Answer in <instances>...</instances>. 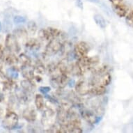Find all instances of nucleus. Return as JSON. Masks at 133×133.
Segmentation results:
<instances>
[{"label":"nucleus","mask_w":133,"mask_h":133,"mask_svg":"<svg viewBox=\"0 0 133 133\" xmlns=\"http://www.w3.org/2000/svg\"><path fill=\"white\" fill-rule=\"evenodd\" d=\"M6 73L9 78L11 79H17L18 77V76H19V73H18V70L15 67H11V68H9L7 70Z\"/></svg>","instance_id":"obj_15"},{"label":"nucleus","mask_w":133,"mask_h":133,"mask_svg":"<svg viewBox=\"0 0 133 133\" xmlns=\"http://www.w3.org/2000/svg\"><path fill=\"white\" fill-rule=\"evenodd\" d=\"M36 70L40 74H43L45 72V67L42 63H38L36 66Z\"/></svg>","instance_id":"obj_20"},{"label":"nucleus","mask_w":133,"mask_h":133,"mask_svg":"<svg viewBox=\"0 0 133 133\" xmlns=\"http://www.w3.org/2000/svg\"><path fill=\"white\" fill-rule=\"evenodd\" d=\"M106 93V88L104 86L93 85L90 89L89 94L93 96H102Z\"/></svg>","instance_id":"obj_10"},{"label":"nucleus","mask_w":133,"mask_h":133,"mask_svg":"<svg viewBox=\"0 0 133 133\" xmlns=\"http://www.w3.org/2000/svg\"><path fill=\"white\" fill-rule=\"evenodd\" d=\"M19 118L17 114L13 111H9L2 121V126L6 130H14L18 124Z\"/></svg>","instance_id":"obj_1"},{"label":"nucleus","mask_w":133,"mask_h":133,"mask_svg":"<svg viewBox=\"0 0 133 133\" xmlns=\"http://www.w3.org/2000/svg\"><path fill=\"white\" fill-rule=\"evenodd\" d=\"M61 48H62V45L61 42L59 41V40L57 38H54L50 41L49 43L46 47V53H48V55H55L57 52H59V51H61Z\"/></svg>","instance_id":"obj_4"},{"label":"nucleus","mask_w":133,"mask_h":133,"mask_svg":"<svg viewBox=\"0 0 133 133\" xmlns=\"http://www.w3.org/2000/svg\"><path fill=\"white\" fill-rule=\"evenodd\" d=\"M76 4H77V6L81 9H82V6H83V4H82V0H77L76 2Z\"/></svg>","instance_id":"obj_23"},{"label":"nucleus","mask_w":133,"mask_h":133,"mask_svg":"<svg viewBox=\"0 0 133 133\" xmlns=\"http://www.w3.org/2000/svg\"><path fill=\"white\" fill-rule=\"evenodd\" d=\"M126 22L130 26H133V9L126 15Z\"/></svg>","instance_id":"obj_19"},{"label":"nucleus","mask_w":133,"mask_h":133,"mask_svg":"<svg viewBox=\"0 0 133 133\" xmlns=\"http://www.w3.org/2000/svg\"><path fill=\"white\" fill-rule=\"evenodd\" d=\"M68 84L69 85L70 87H73V85L75 84V81L74 80H70V82H68Z\"/></svg>","instance_id":"obj_24"},{"label":"nucleus","mask_w":133,"mask_h":133,"mask_svg":"<svg viewBox=\"0 0 133 133\" xmlns=\"http://www.w3.org/2000/svg\"><path fill=\"white\" fill-rule=\"evenodd\" d=\"M14 36L19 38H26L27 37V31L24 28H18L14 31Z\"/></svg>","instance_id":"obj_13"},{"label":"nucleus","mask_w":133,"mask_h":133,"mask_svg":"<svg viewBox=\"0 0 133 133\" xmlns=\"http://www.w3.org/2000/svg\"><path fill=\"white\" fill-rule=\"evenodd\" d=\"M61 31L59 29L52 27L42 29L38 31V36L41 39L45 41H51L61 36Z\"/></svg>","instance_id":"obj_2"},{"label":"nucleus","mask_w":133,"mask_h":133,"mask_svg":"<svg viewBox=\"0 0 133 133\" xmlns=\"http://www.w3.org/2000/svg\"><path fill=\"white\" fill-rule=\"evenodd\" d=\"M20 59L21 63H22L24 66H29L31 64V60L26 55L22 54L20 55Z\"/></svg>","instance_id":"obj_16"},{"label":"nucleus","mask_w":133,"mask_h":133,"mask_svg":"<svg viewBox=\"0 0 133 133\" xmlns=\"http://www.w3.org/2000/svg\"><path fill=\"white\" fill-rule=\"evenodd\" d=\"M94 19L96 24H98V26H100L101 28L105 29L106 27V26H107V22H106V20H105V18H103L101 15L96 14V15H94Z\"/></svg>","instance_id":"obj_11"},{"label":"nucleus","mask_w":133,"mask_h":133,"mask_svg":"<svg viewBox=\"0 0 133 133\" xmlns=\"http://www.w3.org/2000/svg\"><path fill=\"white\" fill-rule=\"evenodd\" d=\"M88 1H89V2H91L98 3L99 2V1H100V0H88Z\"/></svg>","instance_id":"obj_26"},{"label":"nucleus","mask_w":133,"mask_h":133,"mask_svg":"<svg viewBox=\"0 0 133 133\" xmlns=\"http://www.w3.org/2000/svg\"><path fill=\"white\" fill-rule=\"evenodd\" d=\"M81 114L84 119L89 123L93 124V123H96L98 122V118L92 111H89L87 109H82L81 111Z\"/></svg>","instance_id":"obj_8"},{"label":"nucleus","mask_w":133,"mask_h":133,"mask_svg":"<svg viewBox=\"0 0 133 133\" xmlns=\"http://www.w3.org/2000/svg\"><path fill=\"white\" fill-rule=\"evenodd\" d=\"M35 105L36 107L38 110H42L44 108V98L41 94H37L35 98Z\"/></svg>","instance_id":"obj_12"},{"label":"nucleus","mask_w":133,"mask_h":133,"mask_svg":"<svg viewBox=\"0 0 133 133\" xmlns=\"http://www.w3.org/2000/svg\"><path fill=\"white\" fill-rule=\"evenodd\" d=\"M0 101H1V99H0Z\"/></svg>","instance_id":"obj_28"},{"label":"nucleus","mask_w":133,"mask_h":133,"mask_svg":"<svg viewBox=\"0 0 133 133\" xmlns=\"http://www.w3.org/2000/svg\"><path fill=\"white\" fill-rule=\"evenodd\" d=\"M3 55V48L2 46L0 45V58L2 57Z\"/></svg>","instance_id":"obj_25"},{"label":"nucleus","mask_w":133,"mask_h":133,"mask_svg":"<svg viewBox=\"0 0 133 133\" xmlns=\"http://www.w3.org/2000/svg\"><path fill=\"white\" fill-rule=\"evenodd\" d=\"M26 18L21 16V15H16L13 18V22L15 24H20V23H24L26 22Z\"/></svg>","instance_id":"obj_18"},{"label":"nucleus","mask_w":133,"mask_h":133,"mask_svg":"<svg viewBox=\"0 0 133 133\" xmlns=\"http://www.w3.org/2000/svg\"><path fill=\"white\" fill-rule=\"evenodd\" d=\"M6 47L9 51L18 52L20 50V46L18 45L17 38L13 34H8L5 41Z\"/></svg>","instance_id":"obj_3"},{"label":"nucleus","mask_w":133,"mask_h":133,"mask_svg":"<svg viewBox=\"0 0 133 133\" xmlns=\"http://www.w3.org/2000/svg\"><path fill=\"white\" fill-rule=\"evenodd\" d=\"M2 31V24H1V22H0V31Z\"/></svg>","instance_id":"obj_27"},{"label":"nucleus","mask_w":133,"mask_h":133,"mask_svg":"<svg viewBox=\"0 0 133 133\" xmlns=\"http://www.w3.org/2000/svg\"><path fill=\"white\" fill-rule=\"evenodd\" d=\"M89 50V48L87 43H86L85 42H79L78 43H77L75 46V55L77 57H78V59L81 57H86L87 56Z\"/></svg>","instance_id":"obj_5"},{"label":"nucleus","mask_w":133,"mask_h":133,"mask_svg":"<svg viewBox=\"0 0 133 133\" xmlns=\"http://www.w3.org/2000/svg\"><path fill=\"white\" fill-rule=\"evenodd\" d=\"M26 46L31 50H36L39 48L40 43L36 39H30L26 42Z\"/></svg>","instance_id":"obj_14"},{"label":"nucleus","mask_w":133,"mask_h":133,"mask_svg":"<svg viewBox=\"0 0 133 133\" xmlns=\"http://www.w3.org/2000/svg\"><path fill=\"white\" fill-rule=\"evenodd\" d=\"M23 117L24 118V119H26L29 122H33L36 118V111L34 110V109H33L31 107H28L23 111Z\"/></svg>","instance_id":"obj_9"},{"label":"nucleus","mask_w":133,"mask_h":133,"mask_svg":"<svg viewBox=\"0 0 133 133\" xmlns=\"http://www.w3.org/2000/svg\"><path fill=\"white\" fill-rule=\"evenodd\" d=\"M27 29L29 32L34 34L37 31V25L34 21H29L27 24Z\"/></svg>","instance_id":"obj_17"},{"label":"nucleus","mask_w":133,"mask_h":133,"mask_svg":"<svg viewBox=\"0 0 133 133\" xmlns=\"http://www.w3.org/2000/svg\"><path fill=\"white\" fill-rule=\"evenodd\" d=\"M50 87H41L39 88L40 92L42 93L43 95H46L50 91Z\"/></svg>","instance_id":"obj_21"},{"label":"nucleus","mask_w":133,"mask_h":133,"mask_svg":"<svg viewBox=\"0 0 133 133\" xmlns=\"http://www.w3.org/2000/svg\"><path fill=\"white\" fill-rule=\"evenodd\" d=\"M90 89V84L86 82L85 81H79L78 82L75 84L76 92L81 96H85L89 94Z\"/></svg>","instance_id":"obj_6"},{"label":"nucleus","mask_w":133,"mask_h":133,"mask_svg":"<svg viewBox=\"0 0 133 133\" xmlns=\"http://www.w3.org/2000/svg\"><path fill=\"white\" fill-rule=\"evenodd\" d=\"M109 1H110V2H111V4L113 5L123 2V0H109Z\"/></svg>","instance_id":"obj_22"},{"label":"nucleus","mask_w":133,"mask_h":133,"mask_svg":"<svg viewBox=\"0 0 133 133\" xmlns=\"http://www.w3.org/2000/svg\"><path fill=\"white\" fill-rule=\"evenodd\" d=\"M113 9L116 14L120 18L125 17L128 12V8L127 7L126 5L123 4V2L117 4H114Z\"/></svg>","instance_id":"obj_7"}]
</instances>
